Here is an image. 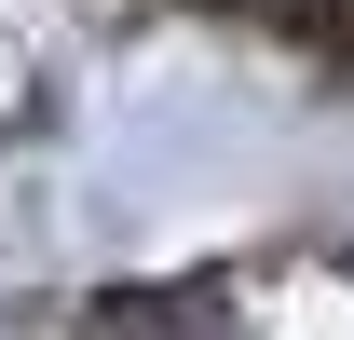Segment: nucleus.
<instances>
[{
  "mask_svg": "<svg viewBox=\"0 0 354 340\" xmlns=\"http://www.w3.org/2000/svg\"><path fill=\"white\" fill-rule=\"evenodd\" d=\"M259 14H327V0H259Z\"/></svg>",
  "mask_w": 354,
  "mask_h": 340,
  "instance_id": "f257e3e1",
  "label": "nucleus"
}]
</instances>
